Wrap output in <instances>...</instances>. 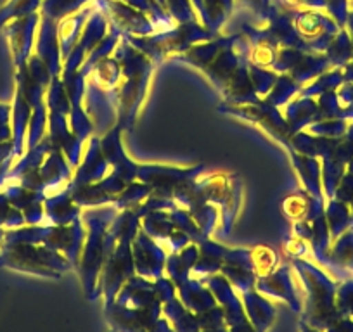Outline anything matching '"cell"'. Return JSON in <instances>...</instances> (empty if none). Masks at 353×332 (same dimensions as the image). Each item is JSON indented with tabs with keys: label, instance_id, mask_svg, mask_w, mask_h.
<instances>
[{
	"label": "cell",
	"instance_id": "cell-1",
	"mask_svg": "<svg viewBox=\"0 0 353 332\" xmlns=\"http://www.w3.org/2000/svg\"><path fill=\"white\" fill-rule=\"evenodd\" d=\"M301 329H303V332H317V331H312V329L305 327V325H303V327H301Z\"/></svg>",
	"mask_w": 353,
	"mask_h": 332
}]
</instances>
